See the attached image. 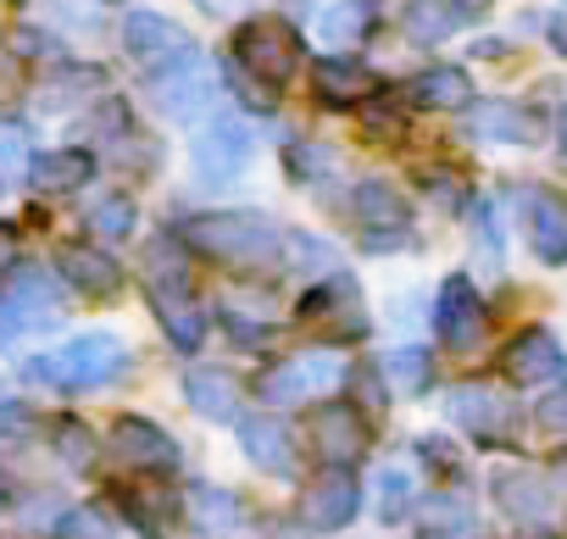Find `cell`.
I'll return each instance as SVG.
<instances>
[{
  "label": "cell",
  "instance_id": "9c48e42d",
  "mask_svg": "<svg viewBox=\"0 0 567 539\" xmlns=\"http://www.w3.org/2000/svg\"><path fill=\"white\" fill-rule=\"evenodd\" d=\"M301 323L329 334V340H351V334H368V312H362V296L351 279H329L318 290H307L301 301Z\"/></svg>",
  "mask_w": 567,
  "mask_h": 539
},
{
  "label": "cell",
  "instance_id": "2e32d148",
  "mask_svg": "<svg viewBox=\"0 0 567 539\" xmlns=\"http://www.w3.org/2000/svg\"><path fill=\"white\" fill-rule=\"evenodd\" d=\"M123 45H128V56L151 73V68H162V62H173L189 40L167 23V18H156V12H134L128 23H123Z\"/></svg>",
  "mask_w": 567,
  "mask_h": 539
},
{
  "label": "cell",
  "instance_id": "8fae6325",
  "mask_svg": "<svg viewBox=\"0 0 567 539\" xmlns=\"http://www.w3.org/2000/svg\"><path fill=\"white\" fill-rule=\"evenodd\" d=\"M434 329H440V340H445L451 351H473V345L484 340V301H478V290H473L462 273H451V279L440 284Z\"/></svg>",
  "mask_w": 567,
  "mask_h": 539
},
{
  "label": "cell",
  "instance_id": "6da1fadb",
  "mask_svg": "<svg viewBox=\"0 0 567 539\" xmlns=\"http://www.w3.org/2000/svg\"><path fill=\"white\" fill-rule=\"evenodd\" d=\"M184 245L223 261V267H272L278 250H284V234L278 222L256 217V211H206L195 222H184Z\"/></svg>",
  "mask_w": 567,
  "mask_h": 539
},
{
  "label": "cell",
  "instance_id": "277c9868",
  "mask_svg": "<svg viewBox=\"0 0 567 539\" xmlns=\"http://www.w3.org/2000/svg\"><path fill=\"white\" fill-rule=\"evenodd\" d=\"M212 90H217V79H212L206 56L189 51V45L178 51V68H173V62L151 68V95H156V106H162L167 117H178V123L212 117Z\"/></svg>",
  "mask_w": 567,
  "mask_h": 539
},
{
  "label": "cell",
  "instance_id": "e575fe53",
  "mask_svg": "<svg viewBox=\"0 0 567 539\" xmlns=\"http://www.w3.org/2000/svg\"><path fill=\"white\" fill-rule=\"evenodd\" d=\"M34 428V412L29 406H0V445H23Z\"/></svg>",
  "mask_w": 567,
  "mask_h": 539
},
{
  "label": "cell",
  "instance_id": "ab89813d",
  "mask_svg": "<svg viewBox=\"0 0 567 539\" xmlns=\"http://www.w3.org/2000/svg\"><path fill=\"white\" fill-rule=\"evenodd\" d=\"M12 51L34 56V51H51V40H45V34H29V29H18V34H12Z\"/></svg>",
  "mask_w": 567,
  "mask_h": 539
},
{
  "label": "cell",
  "instance_id": "52a82bcc",
  "mask_svg": "<svg viewBox=\"0 0 567 539\" xmlns=\"http://www.w3.org/2000/svg\"><path fill=\"white\" fill-rule=\"evenodd\" d=\"M250 162V128L228 112H217L200 134H195V178L200 184H228L239 178Z\"/></svg>",
  "mask_w": 567,
  "mask_h": 539
},
{
  "label": "cell",
  "instance_id": "484cf974",
  "mask_svg": "<svg viewBox=\"0 0 567 539\" xmlns=\"http://www.w3.org/2000/svg\"><path fill=\"white\" fill-rule=\"evenodd\" d=\"M184 395H189V406H195L200 417H212V423L239 412V390H234V379L217 373V367H195V373L184 379Z\"/></svg>",
  "mask_w": 567,
  "mask_h": 539
},
{
  "label": "cell",
  "instance_id": "1f68e13d",
  "mask_svg": "<svg viewBox=\"0 0 567 539\" xmlns=\"http://www.w3.org/2000/svg\"><path fill=\"white\" fill-rule=\"evenodd\" d=\"M90 228H95L101 239H128V234H134V206H128L123 195H112V200H101V206L90 211Z\"/></svg>",
  "mask_w": 567,
  "mask_h": 539
},
{
  "label": "cell",
  "instance_id": "836d02e7",
  "mask_svg": "<svg viewBox=\"0 0 567 539\" xmlns=\"http://www.w3.org/2000/svg\"><path fill=\"white\" fill-rule=\"evenodd\" d=\"M62 539H112V528H106V517H101V511H68Z\"/></svg>",
  "mask_w": 567,
  "mask_h": 539
},
{
  "label": "cell",
  "instance_id": "ee69618b",
  "mask_svg": "<svg viewBox=\"0 0 567 539\" xmlns=\"http://www.w3.org/2000/svg\"><path fill=\"white\" fill-rule=\"evenodd\" d=\"M440 539H451V533H440Z\"/></svg>",
  "mask_w": 567,
  "mask_h": 539
},
{
  "label": "cell",
  "instance_id": "f546056e",
  "mask_svg": "<svg viewBox=\"0 0 567 539\" xmlns=\"http://www.w3.org/2000/svg\"><path fill=\"white\" fill-rule=\"evenodd\" d=\"M151 301H156V312H162L173 345H178V351H195L200 334H206V323H200V312L189 307V290H184V296H151Z\"/></svg>",
  "mask_w": 567,
  "mask_h": 539
},
{
  "label": "cell",
  "instance_id": "9a60e30c",
  "mask_svg": "<svg viewBox=\"0 0 567 539\" xmlns=\"http://www.w3.org/2000/svg\"><path fill=\"white\" fill-rule=\"evenodd\" d=\"M312 445H318V456L329 467H351L368 450V428H362V417L351 406H323L312 417Z\"/></svg>",
  "mask_w": 567,
  "mask_h": 539
},
{
  "label": "cell",
  "instance_id": "7402d4cb",
  "mask_svg": "<svg viewBox=\"0 0 567 539\" xmlns=\"http://www.w3.org/2000/svg\"><path fill=\"white\" fill-rule=\"evenodd\" d=\"M495 500H501V511L506 517H517V522H539V517H550V478L545 473H501L495 478Z\"/></svg>",
  "mask_w": 567,
  "mask_h": 539
},
{
  "label": "cell",
  "instance_id": "74e56055",
  "mask_svg": "<svg viewBox=\"0 0 567 539\" xmlns=\"http://www.w3.org/2000/svg\"><path fill=\"white\" fill-rule=\"evenodd\" d=\"M406 495H412V484H406L401 473H390V478H384V522H395V517H401Z\"/></svg>",
  "mask_w": 567,
  "mask_h": 539
},
{
  "label": "cell",
  "instance_id": "8d00e7d4",
  "mask_svg": "<svg viewBox=\"0 0 567 539\" xmlns=\"http://www.w3.org/2000/svg\"><path fill=\"white\" fill-rule=\"evenodd\" d=\"M195 506H206L200 522H234V495H212V489H195Z\"/></svg>",
  "mask_w": 567,
  "mask_h": 539
},
{
  "label": "cell",
  "instance_id": "d6986e66",
  "mask_svg": "<svg viewBox=\"0 0 567 539\" xmlns=\"http://www.w3.org/2000/svg\"><path fill=\"white\" fill-rule=\"evenodd\" d=\"M239 445H245V456H250L261 473H296V445H290V428L272 423V417H245Z\"/></svg>",
  "mask_w": 567,
  "mask_h": 539
},
{
  "label": "cell",
  "instance_id": "d590c367",
  "mask_svg": "<svg viewBox=\"0 0 567 539\" xmlns=\"http://www.w3.org/2000/svg\"><path fill=\"white\" fill-rule=\"evenodd\" d=\"M296 173L301 178H323L329 173V151L323 145H296Z\"/></svg>",
  "mask_w": 567,
  "mask_h": 539
},
{
  "label": "cell",
  "instance_id": "7a4b0ae2",
  "mask_svg": "<svg viewBox=\"0 0 567 539\" xmlns=\"http://www.w3.org/2000/svg\"><path fill=\"white\" fill-rule=\"evenodd\" d=\"M123 367H128L123 340H112V334H84V340H68L56 356L29 362L23 379H29V384H45V390H106Z\"/></svg>",
  "mask_w": 567,
  "mask_h": 539
},
{
  "label": "cell",
  "instance_id": "e0dca14e",
  "mask_svg": "<svg viewBox=\"0 0 567 539\" xmlns=\"http://www.w3.org/2000/svg\"><path fill=\"white\" fill-rule=\"evenodd\" d=\"M473 134L478 139H501V145H534L545 128L534 112H523L517 101H478L473 106Z\"/></svg>",
  "mask_w": 567,
  "mask_h": 539
},
{
  "label": "cell",
  "instance_id": "7c38bea8",
  "mask_svg": "<svg viewBox=\"0 0 567 539\" xmlns=\"http://www.w3.org/2000/svg\"><path fill=\"white\" fill-rule=\"evenodd\" d=\"M112 456L123 467H140V473H167L178 467V445L151 423V417H117L112 423Z\"/></svg>",
  "mask_w": 567,
  "mask_h": 539
},
{
  "label": "cell",
  "instance_id": "83f0119b",
  "mask_svg": "<svg viewBox=\"0 0 567 539\" xmlns=\"http://www.w3.org/2000/svg\"><path fill=\"white\" fill-rule=\"evenodd\" d=\"M373 18H379V0H340V7L323 12V40L329 45H357L373 34Z\"/></svg>",
  "mask_w": 567,
  "mask_h": 539
},
{
  "label": "cell",
  "instance_id": "8992f818",
  "mask_svg": "<svg viewBox=\"0 0 567 539\" xmlns=\"http://www.w3.org/2000/svg\"><path fill=\"white\" fill-rule=\"evenodd\" d=\"M56 318H62V301H56L51 279L40 267H12V279L0 284V329L29 334V329H51Z\"/></svg>",
  "mask_w": 567,
  "mask_h": 539
},
{
  "label": "cell",
  "instance_id": "3957f363",
  "mask_svg": "<svg viewBox=\"0 0 567 539\" xmlns=\"http://www.w3.org/2000/svg\"><path fill=\"white\" fill-rule=\"evenodd\" d=\"M234 62L239 73L261 79V84H290L301 73V40L290 23H278V18H261V23H245L239 40H234Z\"/></svg>",
  "mask_w": 567,
  "mask_h": 539
},
{
  "label": "cell",
  "instance_id": "d6a6232c",
  "mask_svg": "<svg viewBox=\"0 0 567 539\" xmlns=\"http://www.w3.org/2000/svg\"><path fill=\"white\" fill-rule=\"evenodd\" d=\"M534 417H539V428H545V434H561V439H567V384H556V390L539 401V412H534Z\"/></svg>",
  "mask_w": 567,
  "mask_h": 539
},
{
  "label": "cell",
  "instance_id": "5bb4252c",
  "mask_svg": "<svg viewBox=\"0 0 567 539\" xmlns=\"http://www.w3.org/2000/svg\"><path fill=\"white\" fill-rule=\"evenodd\" d=\"M523 222H528V245H534V256H539L545 267H567V195H556V189H534Z\"/></svg>",
  "mask_w": 567,
  "mask_h": 539
},
{
  "label": "cell",
  "instance_id": "7bdbcfd3",
  "mask_svg": "<svg viewBox=\"0 0 567 539\" xmlns=\"http://www.w3.org/2000/svg\"><path fill=\"white\" fill-rule=\"evenodd\" d=\"M0 506H7V484H0Z\"/></svg>",
  "mask_w": 567,
  "mask_h": 539
},
{
  "label": "cell",
  "instance_id": "f1b7e54d",
  "mask_svg": "<svg viewBox=\"0 0 567 539\" xmlns=\"http://www.w3.org/2000/svg\"><path fill=\"white\" fill-rule=\"evenodd\" d=\"M379 373H384L390 395H423V390L434 384V362H429V351H390V356L379 362Z\"/></svg>",
  "mask_w": 567,
  "mask_h": 539
},
{
  "label": "cell",
  "instance_id": "ffe728a7",
  "mask_svg": "<svg viewBox=\"0 0 567 539\" xmlns=\"http://www.w3.org/2000/svg\"><path fill=\"white\" fill-rule=\"evenodd\" d=\"M90 178H95V156L90 151H45L29 167V184L40 195H68V189H84Z\"/></svg>",
  "mask_w": 567,
  "mask_h": 539
},
{
  "label": "cell",
  "instance_id": "603a6c76",
  "mask_svg": "<svg viewBox=\"0 0 567 539\" xmlns=\"http://www.w3.org/2000/svg\"><path fill=\"white\" fill-rule=\"evenodd\" d=\"M62 279L79 290V296H117L123 284V267L106 256V250H62Z\"/></svg>",
  "mask_w": 567,
  "mask_h": 539
},
{
  "label": "cell",
  "instance_id": "b9f144b4",
  "mask_svg": "<svg viewBox=\"0 0 567 539\" xmlns=\"http://www.w3.org/2000/svg\"><path fill=\"white\" fill-rule=\"evenodd\" d=\"M556 139H561V156H567V106H561V117H556Z\"/></svg>",
  "mask_w": 567,
  "mask_h": 539
},
{
  "label": "cell",
  "instance_id": "4dcf8cb0",
  "mask_svg": "<svg viewBox=\"0 0 567 539\" xmlns=\"http://www.w3.org/2000/svg\"><path fill=\"white\" fill-rule=\"evenodd\" d=\"M56 456H62L73 473H90V462H95V434H90L79 417H62V423H56Z\"/></svg>",
  "mask_w": 567,
  "mask_h": 539
},
{
  "label": "cell",
  "instance_id": "4fadbf2b",
  "mask_svg": "<svg viewBox=\"0 0 567 539\" xmlns=\"http://www.w3.org/2000/svg\"><path fill=\"white\" fill-rule=\"evenodd\" d=\"M357 506H362V484H357V473H346V467H334V473H323L318 484H307V495H301V517H307V528H346L351 517H357Z\"/></svg>",
  "mask_w": 567,
  "mask_h": 539
},
{
  "label": "cell",
  "instance_id": "f35d334b",
  "mask_svg": "<svg viewBox=\"0 0 567 539\" xmlns=\"http://www.w3.org/2000/svg\"><path fill=\"white\" fill-rule=\"evenodd\" d=\"M23 101V73L12 62H0V112H12Z\"/></svg>",
  "mask_w": 567,
  "mask_h": 539
},
{
  "label": "cell",
  "instance_id": "30bf717a",
  "mask_svg": "<svg viewBox=\"0 0 567 539\" xmlns=\"http://www.w3.org/2000/svg\"><path fill=\"white\" fill-rule=\"evenodd\" d=\"M501 373H506L512 384H523V390L556 384V379H567V351H561V340H556L550 329H523V334L506 345Z\"/></svg>",
  "mask_w": 567,
  "mask_h": 539
},
{
  "label": "cell",
  "instance_id": "ba28073f",
  "mask_svg": "<svg viewBox=\"0 0 567 539\" xmlns=\"http://www.w3.org/2000/svg\"><path fill=\"white\" fill-rule=\"evenodd\" d=\"M451 423L467 428L484 445H501V439L517 434V412H512V401L495 384H456L451 390Z\"/></svg>",
  "mask_w": 567,
  "mask_h": 539
},
{
  "label": "cell",
  "instance_id": "ac0fdd59",
  "mask_svg": "<svg viewBox=\"0 0 567 539\" xmlns=\"http://www.w3.org/2000/svg\"><path fill=\"white\" fill-rule=\"evenodd\" d=\"M473 12H478V0H412V7H406V34H412L417 45H440V40H451Z\"/></svg>",
  "mask_w": 567,
  "mask_h": 539
},
{
  "label": "cell",
  "instance_id": "cb8c5ba5",
  "mask_svg": "<svg viewBox=\"0 0 567 539\" xmlns=\"http://www.w3.org/2000/svg\"><path fill=\"white\" fill-rule=\"evenodd\" d=\"M312 84H318V95H323V101H334V106L368 101V95L379 90V79H373L362 62H346V56H329V62H318V68H312Z\"/></svg>",
  "mask_w": 567,
  "mask_h": 539
},
{
  "label": "cell",
  "instance_id": "4316f807",
  "mask_svg": "<svg viewBox=\"0 0 567 539\" xmlns=\"http://www.w3.org/2000/svg\"><path fill=\"white\" fill-rule=\"evenodd\" d=\"M145 284H151V296H184V290H189L184 250H178L167 234H156V239L145 245Z\"/></svg>",
  "mask_w": 567,
  "mask_h": 539
},
{
  "label": "cell",
  "instance_id": "44dd1931",
  "mask_svg": "<svg viewBox=\"0 0 567 539\" xmlns=\"http://www.w3.org/2000/svg\"><path fill=\"white\" fill-rule=\"evenodd\" d=\"M351 211H357V222L368 228V234H406V222H412V211H406V200L384 184V178H368V184H357V195H351Z\"/></svg>",
  "mask_w": 567,
  "mask_h": 539
},
{
  "label": "cell",
  "instance_id": "5b68a950",
  "mask_svg": "<svg viewBox=\"0 0 567 539\" xmlns=\"http://www.w3.org/2000/svg\"><path fill=\"white\" fill-rule=\"evenodd\" d=\"M340 379H346V367H340V356H329V351L290 356V362H278V367L261 373V401H267V406H301V401L334 390Z\"/></svg>",
  "mask_w": 567,
  "mask_h": 539
},
{
  "label": "cell",
  "instance_id": "60d3db41",
  "mask_svg": "<svg viewBox=\"0 0 567 539\" xmlns=\"http://www.w3.org/2000/svg\"><path fill=\"white\" fill-rule=\"evenodd\" d=\"M7 261H12V234L0 228V267H7Z\"/></svg>",
  "mask_w": 567,
  "mask_h": 539
},
{
  "label": "cell",
  "instance_id": "d4e9b609",
  "mask_svg": "<svg viewBox=\"0 0 567 539\" xmlns=\"http://www.w3.org/2000/svg\"><path fill=\"white\" fill-rule=\"evenodd\" d=\"M412 101L429 106V112H462V106L473 101V84H467L462 68H429V73H417Z\"/></svg>",
  "mask_w": 567,
  "mask_h": 539
}]
</instances>
